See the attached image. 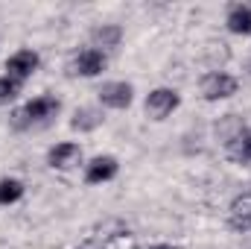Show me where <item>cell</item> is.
<instances>
[{"label": "cell", "instance_id": "2e32d148", "mask_svg": "<svg viewBox=\"0 0 251 249\" xmlns=\"http://www.w3.org/2000/svg\"><path fill=\"white\" fill-rule=\"evenodd\" d=\"M152 249H176V247H170V244H158V247H152Z\"/></svg>", "mask_w": 251, "mask_h": 249}, {"label": "cell", "instance_id": "4fadbf2b", "mask_svg": "<svg viewBox=\"0 0 251 249\" xmlns=\"http://www.w3.org/2000/svg\"><path fill=\"white\" fill-rule=\"evenodd\" d=\"M24 91V82L21 79H15V76H9V73H3L0 76V106H6V103H12V100H18V94Z\"/></svg>", "mask_w": 251, "mask_h": 249}, {"label": "cell", "instance_id": "ba28073f", "mask_svg": "<svg viewBox=\"0 0 251 249\" xmlns=\"http://www.w3.org/2000/svg\"><path fill=\"white\" fill-rule=\"evenodd\" d=\"M38 64H41V59H38L35 50H18V53H12L6 59V73L24 82V79H29L38 70Z\"/></svg>", "mask_w": 251, "mask_h": 249}, {"label": "cell", "instance_id": "7c38bea8", "mask_svg": "<svg viewBox=\"0 0 251 249\" xmlns=\"http://www.w3.org/2000/svg\"><path fill=\"white\" fill-rule=\"evenodd\" d=\"M120 38H123V30L117 27V24H102V27H94L91 30V41H94V47L100 50H114L117 44H120Z\"/></svg>", "mask_w": 251, "mask_h": 249}, {"label": "cell", "instance_id": "e0dca14e", "mask_svg": "<svg viewBox=\"0 0 251 249\" xmlns=\"http://www.w3.org/2000/svg\"><path fill=\"white\" fill-rule=\"evenodd\" d=\"M249 73H251V59H249Z\"/></svg>", "mask_w": 251, "mask_h": 249}, {"label": "cell", "instance_id": "6da1fadb", "mask_svg": "<svg viewBox=\"0 0 251 249\" xmlns=\"http://www.w3.org/2000/svg\"><path fill=\"white\" fill-rule=\"evenodd\" d=\"M62 103L50 94H41V97H32L29 103H24V109L15 112V126L26 129V126H35V124H47L59 115Z\"/></svg>", "mask_w": 251, "mask_h": 249}, {"label": "cell", "instance_id": "9c48e42d", "mask_svg": "<svg viewBox=\"0 0 251 249\" xmlns=\"http://www.w3.org/2000/svg\"><path fill=\"white\" fill-rule=\"evenodd\" d=\"M228 223L234 232H249L251 229V193H243L231 202L228 208Z\"/></svg>", "mask_w": 251, "mask_h": 249}, {"label": "cell", "instance_id": "5b68a950", "mask_svg": "<svg viewBox=\"0 0 251 249\" xmlns=\"http://www.w3.org/2000/svg\"><path fill=\"white\" fill-rule=\"evenodd\" d=\"M97 97H100V103L105 106V109H128L131 106V100H134V88L123 82V79H114V82H105L100 91H97Z\"/></svg>", "mask_w": 251, "mask_h": 249}, {"label": "cell", "instance_id": "7a4b0ae2", "mask_svg": "<svg viewBox=\"0 0 251 249\" xmlns=\"http://www.w3.org/2000/svg\"><path fill=\"white\" fill-rule=\"evenodd\" d=\"M237 88H240L237 76H231V73H225V70H210V73L201 79V97H204L207 103L228 100V97L237 94Z\"/></svg>", "mask_w": 251, "mask_h": 249}, {"label": "cell", "instance_id": "8fae6325", "mask_svg": "<svg viewBox=\"0 0 251 249\" xmlns=\"http://www.w3.org/2000/svg\"><path fill=\"white\" fill-rule=\"evenodd\" d=\"M225 27H228L234 35H251V6L249 3L231 6V12H228V18H225Z\"/></svg>", "mask_w": 251, "mask_h": 249}, {"label": "cell", "instance_id": "3957f363", "mask_svg": "<svg viewBox=\"0 0 251 249\" xmlns=\"http://www.w3.org/2000/svg\"><path fill=\"white\" fill-rule=\"evenodd\" d=\"M178 103H181V97H178L176 88H155V91L146 94L143 109H146V118H152V121H167V118L178 109Z\"/></svg>", "mask_w": 251, "mask_h": 249}, {"label": "cell", "instance_id": "30bf717a", "mask_svg": "<svg viewBox=\"0 0 251 249\" xmlns=\"http://www.w3.org/2000/svg\"><path fill=\"white\" fill-rule=\"evenodd\" d=\"M102 121H105L102 109H97V106H82V109L73 112L70 129H76V132H94L97 126H102Z\"/></svg>", "mask_w": 251, "mask_h": 249}, {"label": "cell", "instance_id": "277c9868", "mask_svg": "<svg viewBox=\"0 0 251 249\" xmlns=\"http://www.w3.org/2000/svg\"><path fill=\"white\" fill-rule=\"evenodd\" d=\"M105 53L102 50H97V47H85V50H79L76 56H73V62L67 64V73L70 76H100L102 70H105Z\"/></svg>", "mask_w": 251, "mask_h": 249}, {"label": "cell", "instance_id": "8992f818", "mask_svg": "<svg viewBox=\"0 0 251 249\" xmlns=\"http://www.w3.org/2000/svg\"><path fill=\"white\" fill-rule=\"evenodd\" d=\"M117 170H120V164H117L114 156H97V158H91V161L85 164V182H88V185L111 182V179L117 176Z\"/></svg>", "mask_w": 251, "mask_h": 249}, {"label": "cell", "instance_id": "5bb4252c", "mask_svg": "<svg viewBox=\"0 0 251 249\" xmlns=\"http://www.w3.org/2000/svg\"><path fill=\"white\" fill-rule=\"evenodd\" d=\"M24 196V182L21 179H0V205H12Z\"/></svg>", "mask_w": 251, "mask_h": 249}, {"label": "cell", "instance_id": "52a82bcc", "mask_svg": "<svg viewBox=\"0 0 251 249\" xmlns=\"http://www.w3.org/2000/svg\"><path fill=\"white\" fill-rule=\"evenodd\" d=\"M79 161H82V147L73 144V141L56 144V147H50V153H47V164H50L53 170H70V167H76Z\"/></svg>", "mask_w": 251, "mask_h": 249}, {"label": "cell", "instance_id": "9a60e30c", "mask_svg": "<svg viewBox=\"0 0 251 249\" xmlns=\"http://www.w3.org/2000/svg\"><path fill=\"white\" fill-rule=\"evenodd\" d=\"M234 158H237V161H251V132H246V135L237 141V147H234Z\"/></svg>", "mask_w": 251, "mask_h": 249}]
</instances>
